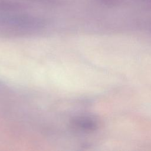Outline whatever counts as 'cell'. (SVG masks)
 Masks as SVG:
<instances>
[{"label":"cell","mask_w":151,"mask_h":151,"mask_svg":"<svg viewBox=\"0 0 151 151\" xmlns=\"http://www.w3.org/2000/svg\"><path fill=\"white\" fill-rule=\"evenodd\" d=\"M74 126L83 130H91L97 127L96 121L89 117H81L73 121Z\"/></svg>","instance_id":"cell-1"}]
</instances>
